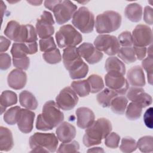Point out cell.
Here are the masks:
<instances>
[{
  "label": "cell",
  "mask_w": 153,
  "mask_h": 153,
  "mask_svg": "<svg viewBox=\"0 0 153 153\" xmlns=\"http://www.w3.org/2000/svg\"><path fill=\"white\" fill-rule=\"evenodd\" d=\"M54 23L51 13L44 11L36 23L35 29L38 36L41 39L51 37L54 32Z\"/></svg>",
  "instance_id": "cell-10"
},
{
  "label": "cell",
  "mask_w": 153,
  "mask_h": 153,
  "mask_svg": "<svg viewBox=\"0 0 153 153\" xmlns=\"http://www.w3.org/2000/svg\"><path fill=\"white\" fill-rule=\"evenodd\" d=\"M118 57L126 63H131L136 60V57L132 47H122L117 53Z\"/></svg>",
  "instance_id": "cell-30"
},
{
  "label": "cell",
  "mask_w": 153,
  "mask_h": 153,
  "mask_svg": "<svg viewBox=\"0 0 153 153\" xmlns=\"http://www.w3.org/2000/svg\"><path fill=\"white\" fill-rule=\"evenodd\" d=\"M122 17L118 13L108 10L97 16L95 28L99 33H108L119 29L121 25Z\"/></svg>",
  "instance_id": "cell-4"
},
{
  "label": "cell",
  "mask_w": 153,
  "mask_h": 153,
  "mask_svg": "<svg viewBox=\"0 0 153 153\" xmlns=\"http://www.w3.org/2000/svg\"><path fill=\"white\" fill-rule=\"evenodd\" d=\"M55 36L57 45L61 48L75 47L82 41L81 34L71 25L61 26Z\"/></svg>",
  "instance_id": "cell-5"
},
{
  "label": "cell",
  "mask_w": 153,
  "mask_h": 153,
  "mask_svg": "<svg viewBox=\"0 0 153 153\" xmlns=\"http://www.w3.org/2000/svg\"><path fill=\"white\" fill-rule=\"evenodd\" d=\"M137 149L136 140L130 137H123L120 146V149L124 153H129L135 151Z\"/></svg>",
  "instance_id": "cell-38"
},
{
  "label": "cell",
  "mask_w": 153,
  "mask_h": 153,
  "mask_svg": "<svg viewBox=\"0 0 153 153\" xmlns=\"http://www.w3.org/2000/svg\"><path fill=\"white\" fill-rule=\"evenodd\" d=\"M127 80L133 87L145 86V79L142 68L138 65L131 68L127 73Z\"/></svg>",
  "instance_id": "cell-22"
},
{
  "label": "cell",
  "mask_w": 153,
  "mask_h": 153,
  "mask_svg": "<svg viewBox=\"0 0 153 153\" xmlns=\"http://www.w3.org/2000/svg\"><path fill=\"white\" fill-rule=\"evenodd\" d=\"M76 10L77 6L71 1L57 0L52 11L57 23L62 25L73 17Z\"/></svg>",
  "instance_id": "cell-7"
},
{
  "label": "cell",
  "mask_w": 153,
  "mask_h": 153,
  "mask_svg": "<svg viewBox=\"0 0 153 153\" xmlns=\"http://www.w3.org/2000/svg\"><path fill=\"white\" fill-rule=\"evenodd\" d=\"M77 50L80 56L91 65L99 62L103 57V53L89 42L81 44L77 47Z\"/></svg>",
  "instance_id": "cell-14"
},
{
  "label": "cell",
  "mask_w": 153,
  "mask_h": 153,
  "mask_svg": "<svg viewBox=\"0 0 153 153\" xmlns=\"http://www.w3.org/2000/svg\"><path fill=\"white\" fill-rule=\"evenodd\" d=\"M128 105L127 99L123 96H117L115 97L110 105V107L113 112L123 115L124 114Z\"/></svg>",
  "instance_id": "cell-29"
},
{
  "label": "cell",
  "mask_w": 153,
  "mask_h": 153,
  "mask_svg": "<svg viewBox=\"0 0 153 153\" xmlns=\"http://www.w3.org/2000/svg\"><path fill=\"white\" fill-rule=\"evenodd\" d=\"M11 45V41L10 39L6 38L3 36L0 37V52L4 53L8 50L10 45Z\"/></svg>",
  "instance_id": "cell-50"
},
{
  "label": "cell",
  "mask_w": 153,
  "mask_h": 153,
  "mask_svg": "<svg viewBox=\"0 0 153 153\" xmlns=\"http://www.w3.org/2000/svg\"><path fill=\"white\" fill-rule=\"evenodd\" d=\"M94 47L101 52L112 56L117 54L120 48L118 38L108 34H100L94 41Z\"/></svg>",
  "instance_id": "cell-8"
},
{
  "label": "cell",
  "mask_w": 153,
  "mask_h": 153,
  "mask_svg": "<svg viewBox=\"0 0 153 153\" xmlns=\"http://www.w3.org/2000/svg\"><path fill=\"white\" fill-rule=\"evenodd\" d=\"M142 68L146 72L148 76V83L151 85L152 84V68H153V57L148 56L142 60Z\"/></svg>",
  "instance_id": "cell-40"
},
{
  "label": "cell",
  "mask_w": 153,
  "mask_h": 153,
  "mask_svg": "<svg viewBox=\"0 0 153 153\" xmlns=\"http://www.w3.org/2000/svg\"><path fill=\"white\" fill-rule=\"evenodd\" d=\"M133 48L134 49V53L137 59L142 60L145 58L147 51L146 47H138L133 45Z\"/></svg>",
  "instance_id": "cell-49"
},
{
  "label": "cell",
  "mask_w": 153,
  "mask_h": 153,
  "mask_svg": "<svg viewBox=\"0 0 153 153\" xmlns=\"http://www.w3.org/2000/svg\"><path fill=\"white\" fill-rule=\"evenodd\" d=\"M13 63L14 66L17 69L27 70L30 65V60L27 56L22 58H13Z\"/></svg>",
  "instance_id": "cell-44"
},
{
  "label": "cell",
  "mask_w": 153,
  "mask_h": 153,
  "mask_svg": "<svg viewBox=\"0 0 153 153\" xmlns=\"http://www.w3.org/2000/svg\"><path fill=\"white\" fill-rule=\"evenodd\" d=\"M27 2L33 5H39L42 4V1H27Z\"/></svg>",
  "instance_id": "cell-52"
},
{
  "label": "cell",
  "mask_w": 153,
  "mask_h": 153,
  "mask_svg": "<svg viewBox=\"0 0 153 153\" xmlns=\"http://www.w3.org/2000/svg\"><path fill=\"white\" fill-rule=\"evenodd\" d=\"M20 26L21 25L16 21H10L4 30L5 35L10 39L14 41L17 38Z\"/></svg>",
  "instance_id": "cell-35"
},
{
  "label": "cell",
  "mask_w": 153,
  "mask_h": 153,
  "mask_svg": "<svg viewBox=\"0 0 153 153\" xmlns=\"http://www.w3.org/2000/svg\"><path fill=\"white\" fill-rule=\"evenodd\" d=\"M62 59L63 65L69 73L77 70L85 64L75 47L65 48L63 51Z\"/></svg>",
  "instance_id": "cell-11"
},
{
  "label": "cell",
  "mask_w": 153,
  "mask_h": 153,
  "mask_svg": "<svg viewBox=\"0 0 153 153\" xmlns=\"http://www.w3.org/2000/svg\"><path fill=\"white\" fill-rule=\"evenodd\" d=\"M142 108L140 105L131 102L127 106L126 117L130 120H136L140 117Z\"/></svg>",
  "instance_id": "cell-33"
},
{
  "label": "cell",
  "mask_w": 153,
  "mask_h": 153,
  "mask_svg": "<svg viewBox=\"0 0 153 153\" xmlns=\"http://www.w3.org/2000/svg\"><path fill=\"white\" fill-rule=\"evenodd\" d=\"M88 72V66L85 63L82 67L78 69L75 71L73 72H70L69 75L71 79H77L84 78L86 76Z\"/></svg>",
  "instance_id": "cell-45"
},
{
  "label": "cell",
  "mask_w": 153,
  "mask_h": 153,
  "mask_svg": "<svg viewBox=\"0 0 153 153\" xmlns=\"http://www.w3.org/2000/svg\"><path fill=\"white\" fill-rule=\"evenodd\" d=\"M118 40L122 47H131L133 45L132 35L130 32L124 31L121 32L118 37Z\"/></svg>",
  "instance_id": "cell-43"
},
{
  "label": "cell",
  "mask_w": 153,
  "mask_h": 153,
  "mask_svg": "<svg viewBox=\"0 0 153 153\" xmlns=\"http://www.w3.org/2000/svg\"><path fill=\"white\" fill-rule=\"evenodd\" d=\"M58 106L64 111H69L73 109L78 102L76 93L70 87L63 88L56 98Z\"/></svg>",
  "instance_id": "cell-12"
},
{
  "label": "cell",
  "mask_w": 153,
  "mask_h": 153,
  "mask_svg": "<svg viewBox=\"0 0 153 153\" xmlns=\"http://www.w3.org/2000/svg\"><path fill=\"white\" fill-rule=\"evenodd\" d=\"M118 95L115 91L109 88H105L97 95L96 99L101 106L108 108L110 107L112 99Z\"/></svg>",
  "instance_id": "cell-28"
},
{
  "label": "cell",
  "mask_w": 153,
  "mask_h": 153,
  "mask_svg": "<svg viewBox=\"0 0 153 153\" xmlns=\"http://www.w3.org/2000/svg\"><path fill=\"white\" fill-rule=\"evenodd\" d=\"M27 75L23 70L15 69L8 75L7 83L10 87L14 90L22 89L26 84Z\"/></svg>",
  "instance_id": "cell-20"
},
{
  "label": "cell",
  "mask_w": 153,
  "mask_h": 153,
  "mask_svg": "<svg viewBox=\"0 0 153 153\" xmlns=\"http://www.w3.org/2000/svg\"><path fill=\"white\" fill-rule=\"evenodd\" d=\"M75 114L77 117L76 124L78 127L82 129L87 128L94 121V114L93 111L88 108H78L76 110Z\"/></svg>",
  "instance_id": "cell-19"
},
{
  "label": "cell",
  "mask_w": 153,
  "mask_h": 153,
  "mask_svg": "<svg viewBox=\"0 0 153 153\" xmlns=\"http://www.w3.org/2000/svg\"><path fill=\"white\" fill-rule=\"evenodd\" d=\"M11 65V59L7 53H1L0 54V68L2 71L8 69Z\"/></svg>",
  "instance_id": "cell-46"
},
{
  "label": "cell",
  "mask_w": 153,
  "mask_h": 153,
  "mask_svg": "<svg viewBox=\"0 0 153 153\" xmlns=\"http://www.w3.org/2000/svg\"><path fill=\"white\" fill-rule=\"evenodd\" d=\"M39 46L41 51L43 53L53 50L57 48L54 38L52 36L45 39H40L39 41Z\"/></svg>",
  "instance_id": "cell-41"
},
{
  "label": "cell",
  "mask_w": 153,
  "mask_h": 153,
  "mask_svg": "<svg viewBox=\"0 0 153 153\" xmlns=\"http://www.w3.org/2000/svg\"><path fill=\"white\" fill-rule=\"evenodd\" d=\"M20 105L29 110H35L38 107V101L35 96L27 90H23L19 94Z\"/></svg>",
  "instance_id": "cell-26"
},
{
  "label": "cell",
  "mask_w": 153,
  "mask_h": 153,
  "mask_svg": "<svg viewBox=\"0 0 153 153\" xmlns=\"http://www.w3.org/2000/svg\"><path fill=\"white\" fill-rule=\"evenodd\" d=\"M42 57L47 63L52 65L59 63L62 60V55L57 48L44 53L42 54Z\"/></svg>",
  "instance_id": "cell-37"
},
{
  "label": "cell",
  "mask_w": 153,
  "mask_h": 153,
  "mask_svg": "<svg viewBox=\"0 0 153 153\" xmlns=\"http://www.w3.org/2000/svg\"><path fill=\"white\" fill-rule=\"evenodd\" d=\"M148 56L153 57V56H152V45H150V47L148 49Z\"/></svg>",
  "instance_id": "cell-53"
},
{
  "label": "cell",
  "mask_w": 153,
  "mask_h": 153,
  "mask_svg": "<svg viewBox=\"0 0 153 153\" xmlns=\"http://www.w3.org/2000/svg\"><path fill=\"white\" fill-rule=\"evenodd\" d=\"M105 69L107 72H118L123 75L126 74L124 63L115 56H111L106 59L105 64Z\"/></svg>",
  "instance_id": "cell-25"
},
{
  "label": "cell",
  "mask_w": 153,
  "mask_h": 153,
  "mask_svg": "<svg viewBox=\"0 0 153 153\" xmlns=\"http://www.w3.org/2000/svg\"><path fill=\"white\" fill-rule=\"evenodd\" d=\"M38 39L36 29L31 25H21L15 42L27 43L35 42Z\"/></svg>",
  "instance_id": "cell-21"
},
{
  "label": "cell",
  "mask_w": 153,
  "mask_h": 153,
  "mask_svg": "<svg viewBox=\"0 0 153 153\" xmlns=\"http://www.w3.org/2000/svg\"><path fill=\"white\" fill-rule=\"evenodd\" d=\"M59 143L57 137L52 133H35L29 138L31 152H54Z\"/></svg>",
  "instance_id": "cell-3"
},
{
  "label": "cell",
  "mask_w": 153,
  "mask_h": 153,
  "mask_svg": "<svg viewBox=\"0 0 153 153\" xmlns=\"http://www.w3.org/2000/svg\"><path fill=\"white\" fill-rule=\"evenodd\" d=\"M71 85L76 94L81 97L88 96L90 93V85L87 80L74 81Z\"/></svg>",
  "instance_id": "cell-31"
},
{
  "label": "cell",
  "mask_w": 153,
  "mask_h": 153,
  "mask_svg": "<svg viewBox=\"0 0 153 153\" xmlns=\"http://www.w3.org/2000/svg\"><path fill=\"white\" fill-rule=\"evenodd\" d=\"M14 146L12 132L7 127H0V150L1 151H9Z\"/></svg>",
  "instance_id": "cell-23"
},
{
  "label": "cell",
  "mask_w": 153,
  "mask_h": 153,
  "mask_svg": "<svg viewBox=\"0 0 153 153\" xmlns=\"http://www.w3.org/2000/svg\"><path fill=\"white\" fill-rule=\"evenodd\" d=\"M127 98L132 102L140 105L142 108L149 106L152 102V97L141 87H131L127 93Z\"/></svg>",
  "instance_id": "cell-15"
},
{
  "label": "cell",
  "mask_w": 153,
  "mask_h": 153,
  "mask_svg": "<svg viewBox=\"0 0 153 153\" xmlns=\"http://www.w3.org/2000/svg\"><path fill=\"white\" fill-rule=\"evenodd\" d=\"M142 7L137 3H131L125 8V16L132 22H139L142 16Z\"/></svg>",
  "instance_id": "cell-24"
},
{
  "label": "cell",
  "mask_w": 153,
  "mask_h": 153,
  "mask_svg": "<svg viewBox=\"0 0 153 153\" xmlns=\"http://www.w3.org/2000/svg\"><path fill=\"white\" fill-rule=\"evenodd\" d=\"M133 44L134 46L146 47L152 42V32L151 27L145 25H137L132 32Z\"/></svg>",
  "instance_id": "cell-13"
},
{
  "label": "cell",
  "mask_w": 153,
  "mask_h": 153,
  "mask_svg": "<svg viewBox=\"0 0 153 153\" xmlns=\"http://www.w3.org/2000/svg\"><path fill=\"white\" fill-rule=\"evenodd\" d=\"M143 121L146 126L152 128V108H149L145 111L143 115Z\"/></svg>",
  "instance_id": "cell-48"
},
{
  "label": "cell",
  "mask_w": 153,
  "mask_h": 153,
  "mask_svg": "<svg viewBox=\"0 0 153 153\" xmlns=\"http://www.w3.org/2000/svg\"><path fill=\"white\" fill-rule=\"evenodd\" d=\"M19 106L12 107L8 109L4 114V120L8 125H14L17 123L18 115L20 110Z\"/></svg>",
  "instance_id": "cell-36"
},
{
  "label": "cell",
  "mask_w": 153,
  "mask_h": 153,
  "mask_svg": "<svg viewBox=\"0 0 153 153\" xmlns=\"http://www.w3.org/2000/svg\"><path fill=\"white\" fill-rule=\"evenodd\" d=\"M106 85L118 95H124L129 88V84L123 75L118 72H107L105 76Z\"/></svg>",
  "instance_id": "cell-9"
},
{
  "label": "cell",
  "mask_w": 153,
  "mask_h": 153,
  "mask_svg": "<svg viewBox=\"0 0 153 153\" xmlns=\"http://www.w3.org/2000/svg\"><path fill=\"white\" fill-rule=\"evenodd\" d=\"M104 152V150L100 147H93L87 150V152Z\"/></svg>",
  "instance_id": "cell-51"
},
{
  "label": "cell",
  "mask_w": 153,
  "mask_h": 153,
  "mask_svg": "<svg viewBox=\"0 0 153 153\" xmlns=\"http://www.w3.org/2000/svg\"><path fill=\"white\" fill-rule=\"evenodd\" d=\"M38 51L36 41L32 42L21 43L14 42L11 49V53L13 59L26 57L27 54H33Z\"/></svg>",
  "instance_id": "cell-17"
},
{
  "label": "cell",
  "mask_w": 153,
  "mask_h": 153,
  "mask_svg": "<svg viewBox=\"0 0 153 153\" xmlns=\"http://www.w3.org/2000/svg\"><path fill=\"white\" fill-rule=\"evenodd\" d=\"M120 140V136L115 132L110 133L105 138V145L109 148L115 149L118 147Z\"/></svg>",
  "instance_id": "cell-42"
},
{
  "label": "cell",
  "mask_w": 153,
  "mask_h": 153,
  "mask_svg": "<svg viewBox=\"0 0 153 153\" xmlns=\"http://www.w3.org/2000/svg\"><path fill=\"white\" fill-rule=\"evenodd\" d=\"M87 81L88 82L90 88V93H96L102 91L104 88V82L102 78L97 74L90 75Z\"/></svg>",
  "instance_id": "cell-32"
},
{
  "label": "cell",
  "mask_w": 153,
  "mask_h": 153,
  "mask_svg": "<svg viewBox=\"0 0 153 153\" xmlns=\"http://www.w3.org/2000/svg\"><path fill=\"white\" fill-rule=\"evenodd\" d=\"M143 20L145 22L149 25L153 23V11L152 7L146 6L144 8L143 12Z\"/></svg>",
  "instance_id": "cell-47"
},
{
  "label": "cell",
  "mask_w": 153,
  "mask_h": 153,
  "mask_svg": "<svg viewBox=\"0 0 153 153\" xmlns=\"http://www.w3.org/2000/svg\"><path fill=\"white\" fill-rule=\"evenodd\" d=\"M17 103V96L16 93L11 90H5L1 95L0 105L1 114L5 112L6 108L8 106L16 105Z\"/></svg>",
  "instance_id": "cell-27"
},
{
  "label": "cell",
  "mask_w": 153,
  "mask_h": 153,
  "mask_svg": "<svg viewBox=\"0 0 153 153\" xmlns=\"http://www.w3.org/2000/svg\"><path fill=\"white\" fill-rule=\"evenodd\" d=\"M56 102L49 100L45 103L42 113L37 117L36 128L39 130L48 131L58 126L64 120L63 113Z\"/></svg>",
  "instance_id": "cell-1"
},
{
  "label": "cell",
  "mask_w": 153,
  "mask_h": 153,
  "mask_svg": "<svg viewBox=\"0 0 153 153\" xmlns=\"http://www.w3.org/2000/svg\"><path fill=\"white\" fill-rule=\"evenodd\" d=\"M137 143V148L142 152H152L153 151V137L151 136H145L140 137Z\"/></svg>",
  "instance_id": "cell-34"
},
{
  "label": "cell",
  "mask_w": 153,
  "mask_h": 153,
  "mask_svg": "<svg viewBox=\"0 0 153 153\" xmlns=\"http://www.w3.org/2000/svg\"><path fill=\"white\" fill-rule=\"evenodd\" d=\"M35 114L27 109H20L17 119V126L19 130L27 134L32 131Z\"/></svg>",
  "instance_id": "cell-16"
},
{
  "label": "cell",
  "mask_w": 153,
  "mask_h": 153,
  "mask_svg": "<svg viewBox=\"0 0 153 153\" xmlns=\"http://www.w3.org/2000/svg\"><path fill=\"white\" fill-rule=\"evenodd\" d=\"M79 145L76 140L62 143L58 149L57 152H79Z\"/></svg>",
  "instance_id": "cell-39"
},
{
  "label": "cell",
  "mask_w": 153,
  "mask_h": 153,
  "mask_svg": "<svg viewBox=\"0 0 153 153\" xmlns=\"http://www.w3.org/2000/svg\"><path fill=\"white\" fill-rule=\"evenodd\" d=\"M56 133L59 140L62 143H67L73 140L76 136V131L73 125L63 121L57 126Z\"/></svg>",
  "instance_id": "cell-18"
},
{
  "label": "cell",
  "mask_w": 153,
  "mask_h": 153,
  "mask_svg": "<svg viewBox=\"0 0 153 153\" xmlns=\"http://www.w3.org/2000/svg\"><path fill=\"white\" fill-rule=\"evenodd\" d=\"M72 23L79 31L84 33L93 32L95 24L93 13L85 7H81L75 13Z\"/></svg>",
  "instance_id": "cell-6"
},
{
  "label": "cell",
  "mask_w": 153,
  "mask_h": 153,
  "mask_svg": "<svg viewBox=\"0 0 153 153\" xmlns=\"http://www.w3.org/2000/svg\"><path fill=\"white\" fill-rule=\"evenodd\" d=\"M110 121L105 118H99L87 128L83 136L82 142L86 147L99 145L112 131Z\"/></svg>",
  "instance_id": "cell-2"
}]
</instances>
